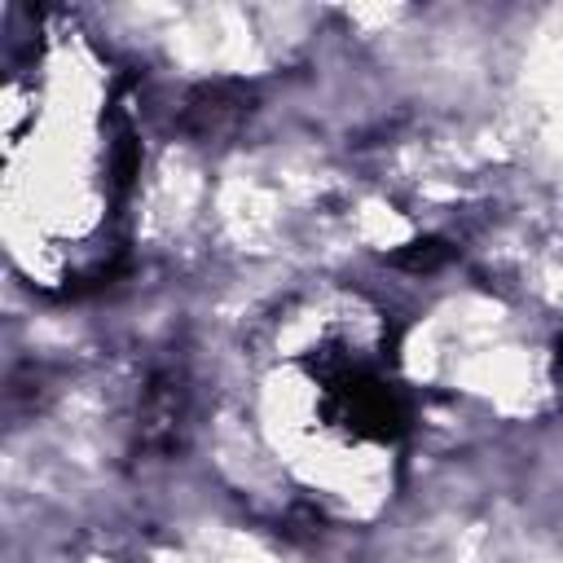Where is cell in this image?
Masks as SVG:
<instances>
[{
  "label": "cell",
  "mask_w": 563,
  "mask_h": 563,
  "mask_svg": "<svg viewBox=\"0 0 563 563\" xmlns=\"http://www.w3.org/2000/svg\"><path fill=\"white\" fill-rule=\"evenodd\" d=\"M440 260H444V246L440 242H413V251L405 255L409 268H435Z\"/></svg>",
  "instance_id": "obj_1"
}]
</instances>
